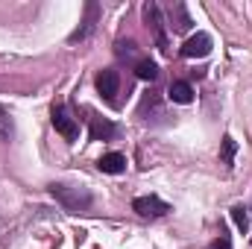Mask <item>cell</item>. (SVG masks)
Wrapping results in <instances>:
<instances>
[{
    "mask_svg": "<svg viewBox=\"0 0 252 249\" xmlns=\"http://www.w3.org/2000/svg\"><path fill=\"white\" fill-rule=\"evenodd\" d=\"M50 193L56 196V202L62 205L64 211H70V214H76V211H88L91 208V202H94V196H91V190L82 185H50Z\"/></svg>",
    "mask_w": 252,
    "mask_h": 249,
    "instance_id": "cell-1",
    "label": "cell"
},
{
    "mask_svg": "<svg viewBox=\"0 0 252 249\" xmlns=\"http://www.w3.org/2000/svg\"><path fill=\"white\" fill-rule=\"evenodd\" d=\"M144 24H147V30L153 32L156 47H158L161 53H167V32H164V21H161V9H158L156 3H144Z\"/></svg>",
    "mask_w": 252,
    "mask_h": 249,
    "instance_id": "cell-2",
    "label": "cell"
},
{
    "mask_svg": "<svg viewBox=\"0 0 252 249\" xmlns=\"http://www.w3.org/2000/svg\"><path fill=\"white\" fill-rule=\"evenodd\" d=\"M94 85H97V91H100V97L106 100V103H118V91H121V73L115 70V67H106V70H100L97 76H94Z\"/></svg>",
    "mask_w": 252,
    "mask_h": 249,
    "instance_id": "cell-3",
    "label": "cell"
},
{
    "mask_svg": "<svg viewBox=\"0 0 252 249\" xmlns=\"http://www.w3.org/2000/svg\"><path fill=\"white\" fill-rule=\"evenodd\" d=\"M132 211L138 214V217H164L167 211H170V205L164 202V199H158L156 193H150V196H138V199H132Z\"/></svg>",
    "mask_w": 252,
    "mask_h": 249,
    "instance_id": "cell-4",
    "label": "cell"
},
{
    "mask_svg": "<svg viewBox=\"0 0 252 249\" xmlns=\"http://www.w3.org/2000/svg\"><path fill=\"white\" fill-rule=\"evenodd\" d=\"M97 21H100V6L91 0V3H85V18H82V24L67 35V41L70 44H76V41H85L94 30H97Z\"/></svg>",
    "mask_w": 252,
    "mask_h": 249,
    "instance_id": "cell-5",
    "label": "cell"
},
{
    "mask_svg": "<svg viewBox=\"0 0 252 249\" xmlns=\"http://www.w3.org/2000/svg\"><path fill=\"white\" fill-rule=\"evenodd\" d=\"M50 121H53L56 132L62 135L64 141H76V138H79V124L70 118V112H67L64 106H53V112H50Z\"/></svg>",
    "mask_w": 252,
    "mask_h": 249,
    "instance_id": "cell-6",
    "label": "cell"
},
{
    "mask_svg": "<svg viewBox=\"0 0 252 249\" xmlns=\"http://www.w3.org/2000/svg\"><path fill=\"white\" fill-rule=\"evenodd\" d=\"M85 115H88V138H91V141H112V138L118 135V126L112 124V121L94 115L91 109H85Z\"/></svg>",
    "mask_w": 252,
    "mask_h": 249,
    "instance_id": "cell-7",
    "label": "cell"
},
{
    "mask_svg": "<svg viewBox=\"0 0 252 249\" xmlns=\"http://www.w3.org/2000/svg\"><path fill=\"white\" fill-rule=\"evenodd\" d=\"M211 53V35L208 32H196L182 44V56L185 59H205Z\"/></svg>",
    "mask_w": 252,
    "mask_h": 249,
    "instance_id": "cell-8",
    "label": "cell"
},
{
    "mask_svg": "<svg viewBox=\"0 0 252 249\" xmlns=\"http://www.w3.org/2000/svg\"><path fill=\"white\" fill-rule=\"evenodd\" d=\"M167 18H170V27H173V32H188L190 30V15H188V6L185 3H179V0H173V3H167Z\"/></svg>",
    "mask_w": 252,
    "mask_h": 249,
    "instance_id": "cell-9",
    "label": "cell"
},
{
    "mask_svg": "<svg viewBox=\"0 0 252 249\" xmlns=\"http://www.w3.org/2000/svg\"><path fill=\"white\" fill-rule=\"evenodd\" d=\"M167 97H170L173 103H179V106H188L190 100H193V88H190L188 82L176 79V82H170V88H167Z\"/></svg>",
    "mask_w": 252,
    "mask_h": 249,
    "instance_id": "cell-10",
    "label": "cell"
},
{
    "mask_svg": "<svg viewBox=\"0 0 252 249\" xmlns=\"http://www.w3.org/2000/svg\"><path fill=\"white\" fill-rule=\"evenodd\" d=\"M97 167H100L103 173H124L126 170V158L121 156V153H106V156H100Z\"/></svg>",
    "mask_w": 252,
    "mask_h": 249,
    "instance_id": "cell-11",
    "label": "cell"
},
{
    "mask_svg": "<svg viewBox=\"0 0 252 249\" xmlns=\"http://www.w3.org/2000/svg\"><path fill=\"white\" fill-rule=\"evenodd\" d=\"M135 76L153 82V79L158 76V64L153 62V59H138V64H135Z\"/></svg>",
    "mask_w": 252,
    "mask_h": 249,
    "instance_id": "cell-12",
    "label": "cell"
},
{
    "mask_svg": "<svg viewBox=\"0 0 252 249\" xmlns=\"http://www.w3.org/2000/svg\"><path fill=\"white\" fill-rule=\"evenodd\" d=\"M235 153H238V141L232 135H223V153H220V164L232 167L235 164Z\"/></svg>",
    "mask_w": 252,
    "mask_h": 249,
    "instance_id": "cell-13",
    "label": "cell"
},
{
    "mask_svg": "<svg viewBox=\"0 0 252 249\" xmlns=\"http://www.w3.org/2000/svg\"><path fill=\"white\" fill-rule=\"evenodd\" d=\"M115 53H118V59H135V56H138V44H135L132 38H121V41L115 44Z\"/></svg>",
    "mask_w": 252,
    "mask_h": 249,
    "instance_id": "cell-14",
    "label": "cell"
},
{
    "mask_svg": "<svg viewBox=\"0 0 252 249\" xmlns=\"http://www.w3.org/2000/svg\"><path fill=\"white\" fill-rule=\"evenodd\" d=\"M232 220H235V226L247 235L250 232V211L244 208V205H232Z\"/></svg>",
    "mask_w": 252,
    "mask_h": 249,
    "instance_id": "cell-15",
    "label": "cell"
},
{
    "mask_svg": "<svg viewBox=\"0 0 252 249\" xmlns=\"http://www.w3.org/2000/svg\"><path fill=\"white\" fill-rule=\"evenodd\" d=\"M208 249H232V241H229V235H226V232H220V238H217V241H214V244H211Z\"/></svg>",
    "mask_w": 252,
    "mask_h": 249,
    "instance_id": "cell-16",
    "label": "cell"
},
{
    "mask_svg": "<svg viewBox=\"0 0 252 249\" xmlns=\"http://www.w3.org/2000/svg\"><path fill=\"white\" fill-rule=\"evenodd\" d=\"M0 118H3V109H0Z\"/></svg>",
    "mask_w": 252,
    "mask_h": 249,
    "instance_id": "cell-17",
    "label": "cell"
}]
</instances>
